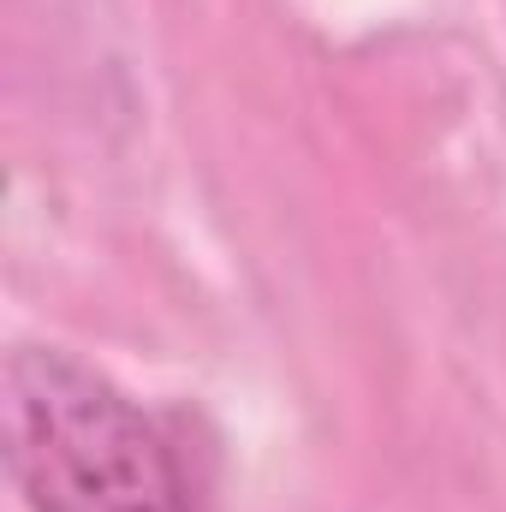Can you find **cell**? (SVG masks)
Returning <instances> with one entry per match:
<instances>
[{
	"label": "cell",
	"instance_id": "obj_1",
	"mask_svg": "<svg viewBox=\"0 0 506 512\" xmlns=\"http://www.w3.org/2000/svg\"><path fill=\"white\" fill-rule=\"evenodd\" d=\"M6 477L30 512H191L179 435L60 346H12L0 376Z\"/></svg>",
	"mask_w": 506,
	"mask_h": 512
}]
</instances>
